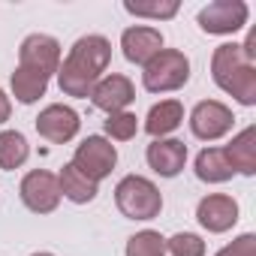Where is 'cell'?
Returning <instances> with one entry per match:
<instances>
[{"label":"cell","mask_w":256,"mask_h":256,"mask_svg":"<svg viewBox=\"0 0 256 256\" xmlns=\"http://www.w3.org/2000/svg\"><path fill=\"white\" fill-rule=\"evenodd\" d=\"M112 64V42L100 34H88L72 42L70 54L58 66V84L66 96H90L94 84Z\"/></svg>","instance_id":"cell-1"},{"label":"cell","mask_w":256,"mask_h":256,"mask_svg":"<svg viewBox=\"0 0 256 256\" xmlns=\"http://www.w3.org/2000/svg\"><path fill=\"white\" fill-rule=\"evenodd\" d=\"M211 78L241 106H256V66L244 58L241 42H223L211 54Z\"/></svg>","instance_id":"cell-2"},{"label":"cell","mask_w":256,"mask_h":256,"mask_svg":"<svg viewBox=\"0 0 256 256\" xmlns=\"http://www.w3.org/2000/svg\"><path fill=\"white\" fill-rule=\"evenodd\" d=\"M114 205L126 220H154L163 211V193L145 175H126L114 187Z\"/></svg>","instance_id":"cell-3"},{"label":"cell","mask_w":256,"mask_h":256,"mask_svg":"<svg viewBox=\"0 0 256 256\" xmlns=\"http://www.w3.org/2000/svg\"><path fill=\"white\" fill-rule=\"evenodd\" d=\"M187 82H190V60L178 48L157 52L142 72V84L151 94H172V90H181Z\"/></svg>","instance_id":"cell-4"},{"label":"cell","mask_w":256,"mask_h":256,"mask_svg":"<svg viewBox=\"0 0 256 256\" xmlns=\"http://www.w3.org/2000/svg\"><path fill=\"white\" fill-rule=\"evenodd\" d=\"M247 18H250V6L244 0H214V4L199 10L196 24L208 36H232L247 24Z\"/></svg>","instance_id":"cell-5"},{"label":"cell","mask_w":256,"mask_h":256,"mask_svg":"<svg viewBox=\"0 0 256 256\" xmlns=\"http://www.w3.org/2000/svg\"><path fill=\"white\" fill-rule=\"evenodd\" d=\"M70 163H72L82 175H88L94 184H100V181L108 178L112 169L118 166V148H114L106 136H88V139L76 148V154H72Z\"/></svg>","instance_id":"cell-6"},{"label":"cell","mask_w":256,"mask_h":256,"mask_svg":"<svg viewBox=\"0 0 256 256\" xmlns=\"http://www.w3.org/2000/svg\"><path fill=\"white\" fill-rule=\"evenodd\" d=\"M232 124H235V114L229 106H223L220 100H202L193 106L190 112V130L196 139L202 142H217L223 139L229 130H232Z\"/></svg>","instance_id":"cell-7"},{"label":"cell","mask_w":256,"mask_h":256,"mask_svg":"<svg viewBox=\"0 0 256 256\" xmlns=\"http://www.w3.org/2000/svg\"><path fill=\"white\" fill-rule=\"evenodd\" d=\"M18 66L24 70H34L46 78L58 76V66H60V42L48 34H30L22 40L18 46Z\"/></svg>","instance_id":"cell-8"},{"label":"cell","mask_w":256,"mask_h":256,"mask_svg":"<svg viewBox=\"0 0 256 256\" xmlns=\"http://www.w3.org/2000/svg\"><path fill=\"white\" fill-rule=\"evenodd\" d=\"M18 196L22 202L34 211V214H52L60 205V184L54 172L46 169H34L22 178L18 184Z\"/></svg>","instance_id":"cell-9"},{"label":"cell","mask_w":256,"mask_h":256,"mask_svg":"<svg viewBox=\"0 0 256 256\" xmlns=\"http://www.w3.org/2000/svg\"><path fill=\"white\" fill-rule=\"evenodd\" d=\"M78 126H82L78 112L72 106H64V102H52L36 114V133L52 145L72 142L78 136Z\"/></svg>","instance_id":"cell-10"},{"label":"cell","mask_w":256,"mask_h":256,"mask_svg":"<svg viewBox=\"0 0 256 256\" xmlns=\"http://www.w3.org/2000/svg\"><path fill=\"white\" fill-rule=\"evenodd\" d=\"M196 220L202 229H208L214 235L229 232L238 223V202L226 193H208L196 205Z\"/></svg>","instance_id":"cell-11"},{"label":"cell","mask_w":256,"mask_h":256,"mask_svg":"<svg viewBox=\"0 0 256 256\" xmlns=\"http://www.w3.org/2000/svg\"><path fill=\"white\" fill-rule=\"evenodd\" d=\"M90 100L100 112L106 114H114V112H126V106H130L136 100V88L133 82L120 76V72H112V76H102L94 90H90Z\"/></svg>","instance_id":"cell-12"},{"label":"cell","mask_w":256,"mask_h":256,"mask_svg":"<svg viewBox=\"0 0 256 256\" xmlns=\"http://www.w3.org/2000/svg\"><path fill=\"white\" fill-rule=\"evenodd\" d=\"M120 48L130 64L145 66L157 52H163V34L151 24H133L120 34Z\"/></svg>","instance_id":"cell-13"},{"label":"cell","mask_w":256,"mask_h":256,"mask_svg":"<svg viewBox=\"0 0 256 256\" xmlns=\"http://www.w3.org/2000/svg\"><path fill=\"white\" fill-rule=\"evenodd\" d=\"M148 166L160 175V178H175L184 172L187 163V145L178 139H154L145 151Z\"/></svg>","instance_id":"cell-14"},{"label":"cell","mask_w":256,"mask_h":256,"mask_svg":"<svg viewBox=\"0 0 256 256\" xmlns=\"http://www.w3.org/2000/svg\"><path fill=\"white\" fill-rule=\"evenodd\" d=\"M181 124H184V106L178 100H163V102L151 106V112L145 118V133L151 139H166Z\"/></svg>","instance_id":"cell-15"},{"label":"cell","mask_w":256,"mask_h":256,"mask_svg":"<svg viewBox=\"0 0 256 256\" xmlns=\"http://www.w3.org/2000/svg\"><path fill=\"white\" fill-rule=\"evenodd\" d=\"M235 175H256V126H244L238 136H232V142L223 148Z\"/></svg>","instance_id":"cell-16"},{"label":"cell","mask_w":256,"mask_h":256,"mask_svg":"<svg viewBox=\"0 0 256 256\" xmlns=\"http://www.w3.org/2000/svg\"><path fill=\"white\" fill-rule=\"evenodd\" d=\"M232 175H235V169H232V163H229L223 148L199 151V157H196V178L199 181H205V184H226V181H232Z\"/></svg>","instance_id":"cell-17"},{"label":"cell","mask_w":256,"mask_h":256,"mask_svg":"<svg viewBox=\"0 0 256 256\" xmlns=\"http://www.w3.org/2000/svg\"><path fill=\"white\" fill-rule=\"evenodd\" d=\"M58 184H60V196L70 199V202H76V205H88V202H94L96 193H100V184H94L88 175H82L72 163H66V166L60 169Z\"/></svg>","instance_id":"cell-18"},{"label":"cell","mask_w":256,"mask_h":256,"mask_svg":"<svg viewBox=\"0 0 256 256\" xmlns=\"http://www.w3.org/2000/svg\"><path fill=\"white\" fill-rule=\"evenodd\" d=\"M10 84H12V96H16L22 106L36 102V100L46 96V90H48V78L40 76V72H34V70H24V66H16Z\"/></svg>","instance_id":"cell-19"},{"label":"cell","mask_w":256,"mask_h":256,"mask_svg":"<svg viewBox=\"0 0 256 256\" xmlns=\"http://www.w3.org/2000/svg\"><path fill=\"white\" fill-rule=\"evenodd\" d=\"M28 157H30V145H28L24 133H18V130L0 133V169H6V172L22 169L28 163Z\"/></svg>","instance_id":"cell-20"},{"label":"cell","mask_w":256,"mask_h":256,"mask_svg":"<svg viewBox=\"0 0 256 256\" xmlns=\"http://www.w3.org/2000/svg\"><path fill=\"white\" fill-rule=\"evenodd\" d=\"M124 10L136 16V18H154V22H166L175 18L181 4L178 0H154V4H133V0H124Z\"/></svg>","instance_id":"cell-21"},{"label":"cell","mask_w":256,"mask_h":256,"mask_svg":"<svg viewBox=\"0 0 256 256\" xmlns=\"http://www.w3.org/2000/svg\"><path fill=\"white\" fill-rule=\"evenodd\" d=\"M126 256H166V238L154 229H142L126 241Z\"/></svg>","instance_id":"cell-22"},{"label":"cell","mask_w":256,"mask_h":256,"mask_svg":"<svg viewBox=\"0 0 256 256\" xmlns=\"http://www.w3.org/2000/svg\"><path fill=\"white\" fill-rule=\"evenodd\" d=\"M102 130L108 136V142H130L136 133H139V118L133 112H114L102 120Z\"/></svg>","instance_id":"cell-23"},{"label":"cell","mask_w":256,"mask_h":256,"mask_svg":"<svg viewBox=\"0 0 256 256\" xmlns=\"http://www.w3.org/2000/svg\"><path fill=\"white\" fill-rule=\"evenodd\" d=\"M166 253L172 256H205V241L193 232H178L166 238Z\"/></svg>","instance_id":"cell-24"},{"label":"cell","mask_w":256,"mask_h":256,"mask_svg":"<svg viewBox=\"0 0 256 256\" xmlns=\"http://www.w3.org/2000/svg\"><path fill=\"white\" fill-rule=\"evenodd\" d=\"M217 256H256V235L253 232L238 235L232 244H226L223 250H217Z\"/></svg>","instance_id":"cell-25"},{"label":"cell","mask_w":256,"mask_h":256,"mask_svg":"<svg viewBox=\"0 0 256 256\" xmlns=\"http://www.w3.org/2000/svg\"><path fill=\"white\" fill-rule=\"evenodd\" d=\"M10 114H12V102H10V96L4 90H0V124H6Z\"/></svg>","instance_id":"cell-26"},{"label":"cell","mask_w":256,"mask_h":256,"mask_svg":"<svg viewBox=\"0 0 256 256\" xmlns=\"http://www.w3.org/2000/svg\"><path fill=\"white\" fill-rule=\"evenodd\" d=\"M30 256H54V253H48V250H40V253H30Z\"/></svg>","instance_id":"cell-27"}]
</instances>
